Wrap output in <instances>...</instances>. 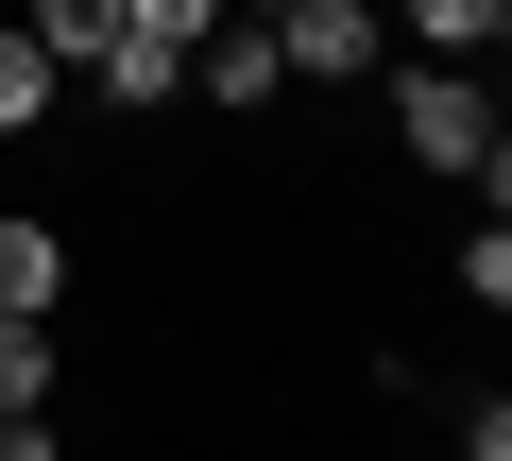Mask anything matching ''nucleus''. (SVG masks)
I'll return each instance as SVG.
<instances>
[{"instance_id": "1", "label": "nucleus", "mask_w": 512, "mask_h": 461, "mask_svg": "<svg viewBox=\"0 0 512 461\" xmlns=\"http://www.w3.org/2000/svg\"><path fill=\"white\" fill-rule=\"evenodd\" d=\"M393 154L444 171V188H478V205H512V120H495V86L461 52L444 69H393Z\"/></svg>"}, {"instance_id": "2", "label": "nucleus", "mask_w": 512, "mask_h": 461, "mask_svg": "<svg viewBox=\"0 0 512 461\" xmlns=\"http://www.w3.org/2000/svg\"><path fill=\"white\" fill-rule=\"evenodd\" d=\"M274 52H291V86H359V69H393V18L376 0H274Z\"/></svg>"}, {"instance_id": "3", "label": "nucleus", "mask_w": 512, "mask_h": 461, "mask_svg": "<svg viewBox=\"0 0 512 461\" xmlns=\"http://www.w3.org/2000/svg\"><path fill=\"white\" fill-rule=\"evenodd\" d=\"M52 308H69V222L0 205V325H52Z\"/></svg>"}, {"instance_id": "4", "label": "nucleus", "mask_w": 512, "mask_h": 461, "mask_svg": "<svg viewBox=\"0 0 512 461\" xmlns=\"http://www.w3.org/2000/svg\"><path fill=\"white\" fill-rule=\"evenodd\" d=\"M410 52H512V0H376Z\"/></svg>"}, {"instance_id": "5", "label": "nucleus", "mask_w": 512, "mask_h": 461, "mask_svg": "<svg viewBox=\"0 0 512 461\" xmlns=\"http://www.w3.org/2000/svg\"><path fill=\"white\" fill-rule=\"evenodd\" d=\"M69 393V308L52 325H0V410H52Z\"/></svg>"}, {"instance_id": "6", "label": "nucleus", "mask_w": 512, "mask_h": 461, "mask_svg": "<svg viewBox=\"0 0 512 461\" xmlns=\"http://www.w3.org/2000/svg\"><path fill=\"white\" fill-rule=\"evenodd\" d=\"M52 103H69V69L35 35H0V137H52Z\"/></svg>"}, {"instance_id": "7", "label": "nucleus", "mask_w": 512, "mask_h": 461, "mask_svg": "<svg viewBox=\"0 0 512 461\" xmlns=\"http://www.w3.org/2000/svg\"><path fill=\"white\" fill-rule=\"evenodd\" d=\"M52 69H86V52H120V0H35V18H18Z\"/></svg>"}, {"instance_id": "8", "label": "nucleus", "mask_w": 512, "mask_h": 461, "mask_svg": "<svg viewBox=\"0 0 512 461\" xmlns=\"http://www.w3.org/2000/svg\"><path fill=\"white\" fill-rule=\"evenodd\" d=\"M444 274H461V308H512V222H495V205L461 222V257H444Z\"/></svg>"}, {"instance_id": "9", "label": "nucleus", "mask_w": 512, "mask_h": 461, "mask_svg": "<svg viewBox=\"0 0 512 461\" xmlns=\"http://www.w3.org/2000/svg\"><path fill=\"white\" fill-rule=\"evenodd\" d=\"M205 18H222V0H120V35H154V52H188Z\"/></svg>"}, {"instance_id": "10", "label": "nucleus", "mask_w": 512, "mask_h": 461, "mask_svg": "<svg viewBox=\"0 0 512 461\" xmlns=\"http://www.w3.org/2000/svg\"><path fill=\"white\" fill-rule=\"evenodd\" d=\"M0 461H69V427L52 410H0Z\"/></svg>"}, {"instance_id": "11", "label": "nucleus", "mask_w": 512, "mask_h": 461, "mask_svg": "<svg viewBox=\"0 0 512 461\" xmlns=\"http://www.w3.org/2000/svg\"><path fill=\"white\" fill-rule=\"evenodd\" d=\"M444 461H512V410H495V393H478V410H461V444H444Z\"/></svg>"}]
</instances>
